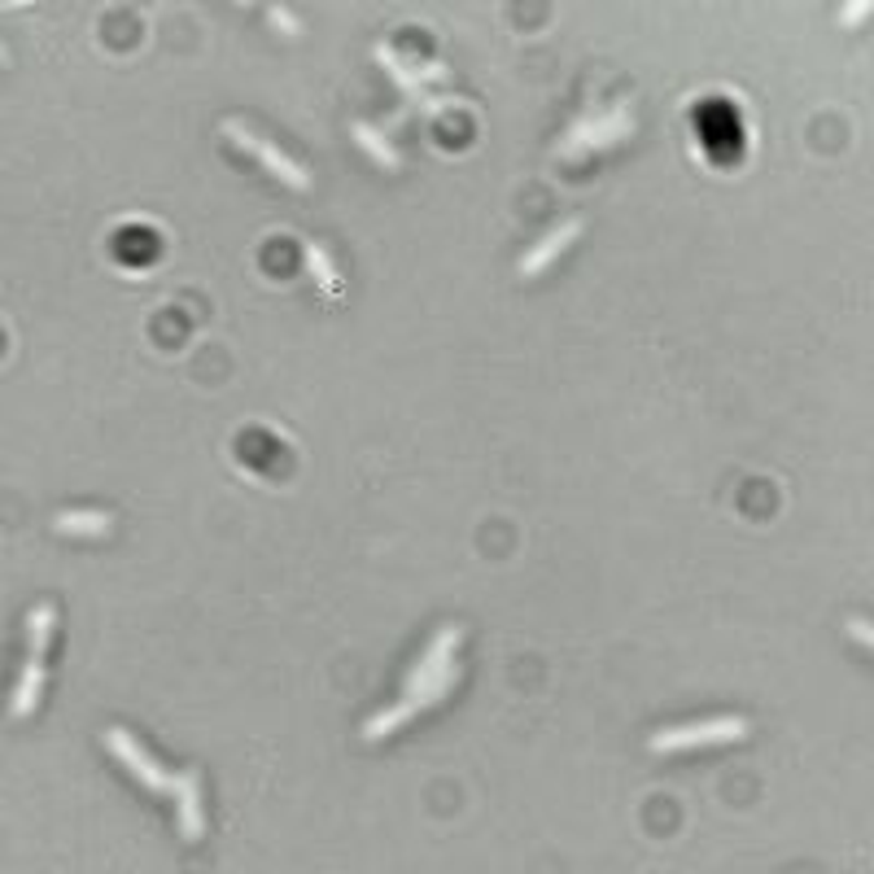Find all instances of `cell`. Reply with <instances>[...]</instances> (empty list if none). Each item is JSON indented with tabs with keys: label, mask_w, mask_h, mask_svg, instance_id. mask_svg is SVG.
<instances>
[{
	"label": "cell",
	"mask_w": 874,
	"mask_h": 874,
	"mask_svg": "<svg viewBox=\"0 0 874 874\" xmlns=\"http://www.w3.org/2000/svg\"><path fill=\"white\" fill-rule=\"evenodd\" d=\"M748 735L744 717H709V722H691V726H673V731H656L647 740L651 752H687V748H709V744H735Z\"/></svg>",
	"instance_id": "obj_2"
},
{
	"label": "cell",
	"mask_w": 874,
	"mask_h": 874,
	"mask_svg": "<svg viewBox=\"0 0 874 874\" xmlns=\"http://www.w3.org/2000/svg\"><path fill=\"white\" fill-rule=\"evenodd\" d=\"M416 79H420V84H446L451 71H446L442 62H424V66H416Z\"/></svg>",
	"instance_id": "obj_15"
},
{
	"label": "cell",
	"mask_w": 874,
	"mask_h": 874,
	"mask_svg": "<svg viewBox=\"0 0 874 874\" xmlns=\"http://www.w3.org/2000/svg\"><path fill=\"white\" fill-rule=\"evenodd\" d=\"M219 131H224V140H233L237 149L253 153V158L262 162V171H267V175H276L280 184H289V188H298V193H302V188H311V175H306V166H298L289 153H280L276 144H267L262 136H253L250 127H241L237 119H228V123L219 127Z\"/></svg>",
	"instance_id": "obj_3"
},
{
	"label": "cell",
	"mask_w": 874,
	"mask_h": 874,
	"mask_svg": "<svg viewBox=\"0 0 874 874\" xmlns=\"http://www.w3.org/2000/svg\"><path fill=\"white\" fill-rule=\"evenodd\" d=\"M376 62L393 75V84L402 88V97L411 101V106H420V115H429V119H442L446 110H455L460 101H451V97H429V88L416 79V71L398 57V48H389V44H376Z\"/></svg>",
	"instance_id": "obj_6"
},
{
	"label": "cell",
	"mask_w": 874,
	"mask_h": 874,
	"mask_svg": "<svg viewBox=\"0 0 874 874\" xmlns=\"http://www.w3.org/2000/svg\"><path fill=\"white\" fill-rule=\"evenodd\" d=\"M0 62H4V48H0Z\"/></svg>",
	"instance_id": "obj_19"
},
{
	"label": "cell",
	"mask_w": 874,
	"mask_h": 874,
	"mask_svg": "<svg viewBox=\"0 0 874 874\" xmlns=\"http://www.w3.org/2000/svg\"><path fill=\"white\" fill-rule=\"evenodd\" d=\"M411 717H416V709L402 700V704H393V709H385V713H376V717L364 722V740L373 744V740L389 735V731H398V726H402V722H411Z\"/></svg>",
	"instance_id": "obj_13"
},
{
	"label": "cell",
	"mask_w": 874,
	"mask_h": 874,
	"mask_svg": "<svg viewBox=\"0 0 874 874\" xmlns=\"http://www.w3.org/2000/svg\"><path fill=\"white\" fill-rule=\"evenodd\" d=\"M306 267H311V276L320 280V289L337 302V298H342V280H337V271H333V262H328L324 246H306Z\"/></svg>",
	"instance_id": "obj_14"
},
{
	"label": "cell",
	"mask_w": 874,
	"mask_h": 874,
	"mask_svg": "<svg viewBox=\"0 0 874 874\" xmlns=\"http://www.w3.org/2000/svg\"><path fill=\"white\" fill-rule=\"evenodd\" d=\"M629 131H634L629 110H613V115H604V119H582V123H573V131L555 144V158H578V153H591V149H608V144H617Z\"/></svg>",
	"instance_id": "obj_4"
},
{
	"label": "cell",
	"mask_w": 874,
	"mask_h": 874,
	"mask_svg": "<svg viewBox=\"0 0 874 874\" xmlns=\"http://www.w3.org/2000/svg\"><path fill=\"white\" fill-rule=\"evenodd\" d=\"M866 9H871V4H853V9L844 13V22H862V13H866Z\"/></svg>",
	"instance_id": "obj_18"
},
{
	"label": "cell",
	"mask_w": 874,
	"mask_h": 874,
	"mask_svg": "<svg viewBox=\"0 0 874 874\" xmlns=\"http://www.w3.org/2000/svg\"><path fill=\"white\" fill-rule=\"evenodd\" d=\"M106 748L115 752L119 760L127 765V774L140 783V787H149V791H158V796H171V774L149 756V752L140 748L131 735H127L123 726H110L106 731Z\"/></svg>",
	"instance_id": "obj_5"
},
{
	"label": "cell",
	"mask_w": 874,
	"mask_h": 874,
	"mask_svg": "<svg viewBox=\"0 0 874 874\" xmlns=\"http://www.w3.org/2000/svg\"><path fill=\"white\" fill-rule=\"evenodd\" d=\"M53 625H57V608H53V604H35V608H31V617H26V643H31V660H40V656H44Z\"/></svg>",
	"instance_id": "obj_12"
},
{
	"label": "cell",
	"mask_w": 874,
	"mask_h": 874,
	"mask_svg": "<svg viewBox=\"0 0 874 874\" xmlns=\"http://www.w3.org/2000/svg\"><path fill=\"white\" fill-rule=\"evenodd\" d=\"M271 22H276L280 31H289V35H298V31H302V26H298V18H293L289 9H271Z\"/></svg>",
	"instance_id": "obj_16"
},
{
	"label": "cell",
	"mask_w": 874,
	"mask_h": 874,
	"mask_svg": "<svg viewBox=\"0 0 874 874\" xmlns=\"http://www.w3.org/2000/svg\"><path fill=\"white\" fill-rule=\"evenodd\" d=\"M350 136L359 140V149H368V158H373L376 166H385V171H393L398 166V153H393V144L376 131L373 123H350Z\"/></svg>",
	"instance_id": "obj_11"
},
{
	"label": "cell",
	"mask_w": 874,
	"mask_h": 874,
	"mask_svg": "<svg viewBox=\"0 0 874 874\" xmlns=\"http://www.w3.org/2000/svg\"><path fill=\"white\" fill-rule=\"evenodd\" d=\"M171 796H175V805H180V813H175V822H180V835H184L188 844H197V840L206 835V818H202V787H197V774H193V769L175 774V778H171Z\"/></svg>",
	"instance_id": "obj_7"
},
{
	"label": "cell",
	"mask_w": 874,
	"mask_h": 874,
	"mask_svg": "<svg viewBox=\"0 0 874 874\" xmlns=\"http://www.w3.org/2000/svg\"><path fill=\"white\" fill-rule=\"evenodd\" d=\"M57 533H75V538H101L115 529V516L110 511H62L53 520Z\"/></svg>",
	"instance_id": "obj_9"
},
{
	"label": "cell",
	"mask_w": 874,
	"mask_h": 874,
	"mask_svg": "<svg viewBox=\"0 0 874 874\" xmlns=\"http://www.w3.org/2000/svg\"><path fill=\"white\" fill-rule=\"evenodd\" d=\"M460 638H464V629H460V625H442V629L433 634L429 651L420 656V665L411 669V678H407V704H411L416 713H420V709H429V704H438V700L451 691V682H455L451 660H455Z\"/></svg>",
	"instance_id": "obj_1"
},
{
	"label": "cell",
	"mask_w": 874,
	"mask_h": 874,
	"mask_svg": "<svg viewBox=\"0 0 874 874\" xmlns=\"http://www.w3.org/2000/svg\"><path fill=\"white\" fill-rule=\"evenodd\" d=\"M849 629H853V638L862 643V647H874V638H871V625L866 622H849Z\"/></svg>",
	"instance_id": "obj_17"
},
{
	"label": "cell",
	"mask_w": 874,
	"mask_h": 874,
	"mask_svg": "<svg viewBox=\"0 0 874 874\" xmlns=\"http://www.w3.org/2000/svg\"><path fill=\"white\" fill-rule=\"evenodd\" d=\"M40 691H44V665L40 660H26L18 687H13V700H9V713L13 717H26L35 704H40Z\"/></svg>",
	"instance_id": "obj_10"
},
{
	"label": "cell",
	"mask_w": 874,
	"mask_h": 874,
	"mask_svg": "<svg viewBox=\"0 0 874 874\" xmlns=\"http://www.w3.org/2000/svg\"><path fill=\"white\" fill-rule=\"evenodd\" d=\"M578 233H582V224H578V219H564L560 228H551V233H547V237H542L533 250L520 258V276H538V271H547V267H551L560 253L578 241Z\"/></svg>",
	"instance_id": "obj_8"
}]
</instances>
